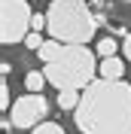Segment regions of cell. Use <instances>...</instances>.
<instances>
[{"mask_svg": "<svg viewBox=\"0 0 131 134\" xmlns=\"http://www.w3.org/2000/svg\"><path fill=\"white\" fill-rule=\"evenodd\" d=\"M9 107H12V98H9V85H6V73H3V82H0V110H3V113H9Z\"/></svg>", "mask_w": 131, "mask_h": 134, "instance_id": "7c38bea8", "label": "cell"}, {"mask_svg": "<svg viewBox=\"0 0 131 134\" xmlns=\"http://www.w3.org/2000/svg\"><path fill=\"white\" fill-rule=\"evenodd\" d=\"M125 3H131V0H125Z\"/></svg>", "mask_w": 131, "mask_h": 134, "instance_id": "5bb4252c", "label": "cell"}, {"mask_svg": "<svg viewBox=\"0 0 131 134\" xmlns=\"http://www.w3.org/2000/svg\"><path fill=\"white\" fill-rule=\"evenodd\" d=\"M95 49H98V55H101V58H110V55H116V52H119V43H116L113 37H104V40H101Z\"/></svg>", "mask_w": 131, "mask_h": 134, "instance_id": "9c48e42d", "label": "cell"}, {"mask_svg": "<svg viewBox=\"0 0 131 134\" xmlns=\"http://www.w3.org/2000/svg\"><path fill=\"white\" fill-rule=\"evenodd\" d=\"M122 52H125V58L131 61V31H128V37L122 40Z\"/></svg>", "mask_w": 131, "mask_h": 134, "instance_id": "4fadbf2b", "label": "cell"}, {"mask_svg": "<svg viewBox=\"0 0 131 134\" xmlns=\"http://www.w3.org/2000/svg\"><path fill=\"white\" fill-rule=\"evenodd\" d=\"M82 100V88H58V107L61 110H76Z\"/></svg>", "mask_w": 131, "mask_h": 134, "instance_id": "52a82bcc", "label": "cell"}, {"mask_svg": "<svg viewBox=\"0 0 131 134\" xmlns=\"http://www.w3.org/2000/svg\"><path fill=\"white\" fill-rule=\"evenodd\" d=\"M40 34H43V31H31V34H28V37H25V43H21V46H28V49H31V52H40V46H43V43H46V40H43V37H40Z\"/></svg>", "mask_w": 131, "mask_h": 134, "instance_id": "8fae6325", "label": "cell"}, {"mask_svg": "<svg viewBox=\"0 0 131 134\" xmlns=\"http://www.w3.org/2000/svg\"><path fill=\"white\" fill-rule=\"evenodd\" d=\"M49 37L61 43H91L98 31V18L91 15L85 0H52L49 9Z\"/></svg>", "mask_w": 131, "mask_h": 134, "instance_id": "7a4b0ae2", "label": "cell"}, {"mask_svg": "<svg viewBox=\"0 0 131 134\" xmlns=\"http://www.w3.org/2000/svg\"><path fill=\"white\" fill-rule=\"evenodd\" d=\"M98 64L95 52L89 49V43H67V49L61 58L46 64V76L49 85L55 88H85L91 79H98Z\"/></svg>", "mask_w": 131, "mask_h": 134, "instance_id": "3957f363", "label": "cell"}, {"mask_svg": "<svg viewBox=\"0 0 131 134\" xmlns=\"http://www.w3.org/2000/svg\"><path fill=\"white\" fill-rule=\"evenodd\" d=\"M76 128L82 134H131V85L125 79H91L82 88Z\"/></svg>", "mask_w": 131, "mask_h": 134, "instance_id": "6da1fadb", "label": "cell"}, {"mask_svg": "<svg viewBox=\"0 0 131 134\" xmlns=\"http://www.w3.org/2000/svg\"><path fill=\"white\" fill-rule=\"evenodd\" d=\"M46 82H49L46 70H28V76H25V88L28 92H43Z\"/></svg>", "mask_w": 131, "mask_h": 134, "instance_id": "ba28073f", "label": "cell"}, {"mask_svg": "<svg viewBox=\"0 0 131 134\" xmlns=\"http://www.w3.org/2000/svg\"><path fill=\"white\" fill-rule=\"evenodd\" d=\"M98 73L104 76V79H122V76H125V61L119 58V55L101 58V64H98Z\"/></svg>", "mask_w": 131, "mask_h": 134, "instance_id": "8992f818", "label": "cell"}, {"mask_svg": "<svg viewBox=\"0 0 131 134\" xmlns=\"http://www.w3.org/2000/svg\"><path fill=\"white\" fill-rule=\"evenodd\" d=\"M31 134H64V128L58 122H40V125L31 128Z\"/></svg>", "mask_w": 131, "mask_h": 134, "instance_id": "30bf717a", "label": "cell"}, {"mask_svg": "<svg viewBox=\"0 0 131 134\" xmlns=\"http://www.w3.org/2000/svg\"><path fill=\"white\" fill-rule=\"evenodd\" d=\"M34 9L28 0H0V43H25V37L34 31Z\"/></svg>", "mask_w": 131, "mask_h": 134, "instance_id": "277c9868", "label": "cell"}, {"mask_svg": "<svg viewBox=\"0 0 131 134\" xmlns=\"http://www.w3.org/2000/svg\"><path fill=\"white\" fill-rule=\"evenodd\" d=\"M49 116V100L43 98V92H28L9 107V119L15 128H28L31 131L34 125H40L43 119Z\"/></svg>", "mask_w": 131, "mask_h": 134, "instance_id": "5b68a950", "label": "cell"}]
</instances>
